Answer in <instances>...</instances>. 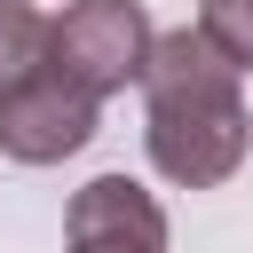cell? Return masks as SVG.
Segmentation results:
<instances>
[{"label":"cell","mask_w":253,"mask_h":253,"mask_svg":"<svg viewBox=\"0 0 253 253\" xmlns=\"http://www.w3.org/2000/svg\"><path fill=\"white\" fill-rule=\"evenodd\" d=\"M253 119L237 95V71L198 40V24L158 32L150 71H142V150L166 182L182 190H213L245 166Z\"/></svg>","instance_id":"6da1fadb"},{"label":"cell","mask_w":253,"mask_h":253,"mask_svg":"<svg viewBox=\"0 0 253 253\" xmlns=\"http://www.w3.org/2000/svg\"><path fill=\"white\" fill-rule=\"evenodd\" d=\"M150 47H158V32H150L142 0H71L55 16V71L95 103L119 95L126 79H142Z\"/></svg>","instance_id":"7a4b0ae2"},{"label":"cell","mask_w":253,"mask_h":253,"mask_svg":"<svg viewBox=\"0 0 253 253\" xmlns=\"http://www.w3.org/2000/svg\"><path fill=\"white\" fill-rule=\"evenodd\" d=\"M95 95H79L55 63L40 71V79H24V87H8L0 95V150L16 158V166H55V158H71V150H87L95 142Z\"/></svg>","instance_id":"3957f363"},{"label":"cell","mask_w":253,"mask_h":253,"mask_svg":"<svg viewBox=\"0 0 253 253\" xmlns=\"http://www.w3.org/2000/svg\"><path fill=\"white\" fill-rule=\"evenodd\" d=\"M63 245L71 253H166V213H158V198L142 182L95 174L87 190H71Z\"/></svg>","instance_id":"277c9868"},{"label":"cell","mask_w":253,"mask_h":253,"mask_svg":"<svg viewBox=\"0 0 253 253\" xmlns=\"http://www.w3.org/2000/svg\"><path fill=\"white\" fill-rule=\"evenodd\" d=\"M55 63V16H40L32 0H0V95L40 79Z\"/></svg>","instance_id":"5b68a950"},{"label":"cell","mask_w":253,"mask_h":253,"mask_svg":"<svg viewBox=\"0 0 253 253\" xmlns=\"http://www.w3.org/2000/svg\"><path fill=\"white\" fill-rule=\"evenodd\" d=\"M198 40L229 71H253V0H198Z\"/></svg>","instance_id":"8992f818"}]
</instances>
